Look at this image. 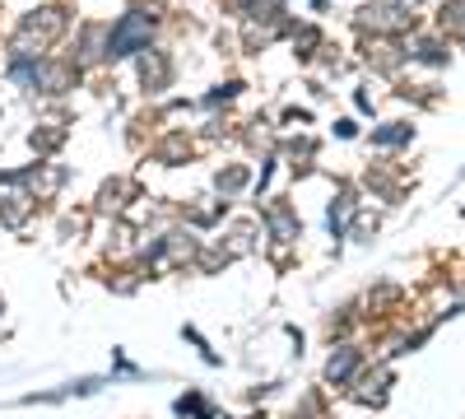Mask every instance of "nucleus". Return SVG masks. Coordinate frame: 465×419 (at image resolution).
Returning a JSON list of instances; mask_svg holds the SVG:
<instances>
[{"label": "nucleus", "mask_w": 465, "mask_h": 419, "mask_svg": "<svg viewBox=\"0 0 465 419\" xmlns=\"http://www.w3.org/2000/svg\"><path fill=\"white\" fill-rule=\"evenodd\" d=\"M242 182H247V168H228V173H219V192H223V196H232Z\"/></svg>", "instance_id": "1a4fd4ad"}, {"label": "nucleus", "mask_w": 465, "mask_h": 419, "mask_svg": "<svg viewBox=\"0 0 465 419\" xmlns=\"http://www.w3.org/2000/svg\"><path fill=\"white\" fill-rule=\"evenodd\" d=\"M405 135H410L405 126H391V131H377V145H401Z\"/></svg>", "instance_id": "9d476101"}, {"label": "nucleus", "mask_w": 465, "mask_h": 419, "mask_svg": "<svg viewBox=\"0 0 465 419\" xmlns=\"http://www.w3.org/2000/svg\"><path fill=\"white\" fill-rule=\"evenodd\" d=\"M28 214H33V196L19 192V182H10L5 192H0V224H5V228H19Z\"/></svg>", "instance_id": "7ed1b4c3"}, {"label": "nucleus", "mask_w": 465, "mask_h": 419, "mask_svg": "<svg viewBox=\"0 0 465 419\" xmlns=\"http://www.w3.org/2000/svg\"><path fill=\"white\" fill-rule=\"evenodd\" d=\"M61 33H65V10H61V5H52V10H33V15L15 28L10 52H15V61H37Z\"/></svg>", "instance_id": "f257e3e1"}, {"label": "nucleus", "mask_w": 465, "mask_h": 419, "mask_svg": "<svg viewBox=\"0 0 465 419\" xmlns=\"http://www.w3.org/2000/svg\"><path fill=\"white\" fill-rule=\"evenodd\" d=\"M28 182H33V201H52V196L61 192V186H65V168H56V164H43V168H37Z\"/></svg>", "instance_id": "20e7f679"}, {"label": "nucleus", "mask_w": 465, "mask_h": 419, "mask_svg": "<svg viewBox=\"0 0 465 419\" xmlns=\"http://www.w3.org/2000/svg\"><path fill=\"white\" fill-rule=\"evenodd\" d=\"M140 80H144L149 89H163V85H168V61H163L159 52L144 47V56H140Z\"/></svg>", "instance_id": "39448f33"}, {"label": "nucleus", "mask_w": 465, "mask_h": 419, "mask_svg": "<svg viewBox=\"0 0 465 419\" xmlns=\"http://www.w3.org/2000/svg\"><path fill=\"white\" fill-rule=\"evenodd\" d=\"M126 192H131V182H107L103 196H98V205H103V210H122V205H126V201H122Z\"/></svg>", "instance_id": "6e6552de"}, {"label": "nucleus", "mask_w": 465, "mask_h": 419, "mask_svg": "<svg viewBox=\"0 0 465 419\" xmlns=\"http://www.w3.org/2000/svg\"><path fill=\"white\" fill-rule=\"evenodd\" d=\"M149 33H153V15H144V10H131L122 24H116V28L107 33V56L116 61V56L144 52V47H149Z\"/></svg>", "instance_id": "f03ea898"}, {"label": "nucleus", "mask_w": 465, "mask_h": 419, "mask_svg": "<svg viewBox=\"0 0 465 419\" xmlns=\"http://www.w3.org/2000/svg\"><path fill=\"white\" fill-rule=\"evenodd\" d=\"M354 368H359V350H335L331 354V364H326V377L331 383H349V377H354Z\"/></svg>", "instance_id": "423d86ee"}, {"label": "nucleus", "mask_w": 465, "mask_h": 419, "mask_svg": "<svg viewBox=\"0 0 465 419\" xmlns=\"http://www.w3.org/2000/svg\"><path fill=\"white\" fill-rule=\"evenodd\" d=\"M363 24H372V28H405L410 15H401L396 5H368L363 10Z\"/></svg>", "instance_id": "0eeeda50"}]
</instances>
